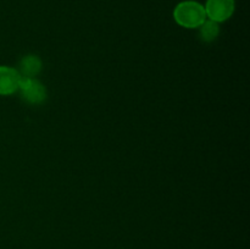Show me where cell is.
Returning <instances> with one entry per match:
<instances>
[{
  "label": "cell",
  "mask_w": 250,
  "mask_h": 249,
  "mask_svg": "<svg viewBox=\"0 0 250 249\" xmlns=\"http://www.w3.org/2000/svg\"><path fill=\"white\" fill-rule=\"evenodd\" d=\"M173 19L178 26L187 29H198L205 21L204 5L195 0H186L176 5L173 10Z\"/></svg>",
  "instance_id": "obj_1"
},
{
  "label": "cell",
  "mask_w": 250,
  "mask_h": 249,
  "mask_svg": "<svg viewBox=\"0 0 250 249\" xmlns=\"http://www.w3.org/2000/svg\"><path fill=\"white\" fill-rule=\"evenodd\" d=\"M204 9L208 20L222 23L232 17L236 9V2L234 0H207Z\"/></svg>",
  "instance_id": "obj_2"
},
{
  "label": "cell",
  "mask_w": 250,
  "mask_h": 249,
  "mask_svg": "<svg viewBox=\"0 0 250 249\" xmlns=\"http://www.w3.org/2000/svg\"><path fill=\"white\" fill-rule=\"evenodd\" d=\"M19 92L21 93L24 102L29 104H42L46 99L45 87L37 78L22 77Z\"/></svg>",
  "instance_id": "obj_3"
},
{
  "label": "cell",
  "mask_w": 250,
  "mask_h": 249,
  "mask_svg": "<svg viewBox=\"0 0 250 249\" xmlns=\"http://www.w3.org/2000/svg\"><path fill=\"white\" fill-rule=\"evenodd\" d=\"M22 76L11 66H0V95L7 97L19 92Z\"/></svg>",
  "instance_id": "obj_4"
},
{
  "label": "cell",
  "mask_w": 250,
  "mask_h": 249,
  "mask_svg": "<svg viewBox=\"0 0 250 249\" xmlns=\"http://www.w3.org/2000/svg\"><path fill=\"white\" fill-rule=\"evenodd\" d=\"M42 70V60L37 55H27L21 60V71H19L22 77L36 78Z\"/></svg>",
  "instance_id": "obj_5"
},
{
  "label": "cell",
  "mask_w": 250,
  "mask_h": 249,
  "mask_svg": "<svg viewBox=\"0 0 250 249\" xmlns=\"http://www.w3.org/2000/svg\"><path fill=\"white\" fill-rule=\"evenodd\" d=\"M199 37L203 42L205 43H211L215 39L219 37L220 34V27L219 23L214 21H210L207 19V21L199 27Z\"/></svg>",
  "instance_id": "obj_6"
}]
</instances>
